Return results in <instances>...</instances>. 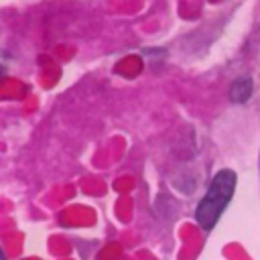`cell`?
<instances>
[{"instance_id": "obj_1", "label": "cell", "mask_w": 260, "mask_h": 260, "mask_svg": "<svg viewBox=\"0 0 260 260\" xmlns=\"http://www.w3.org/2000/svg\"><path fill=\"white\" fill-rule=\"evenodd\" d=\"M234 191H236V173L232 169H221L211 179V185L207 193L203 195V199L199 201L197 211H195V219L205 232L213 230L225 205L232 201Z\"/></svg>"}, {"instance_id": "obj_2", "label": "cell", "mask_w": 260, "mask_h": 260, "mask_svg": "<svg viewBox=\"0 0 260 260\" xmlns=\"http://www.w3.org/2000/svg\"><path fill=\"white\" fill-rule=\"evenodd\" d=\"M252 89H254V83L250 77H238V79H234V83L230 87V100L234 104H244L250 100Z\"/></svg>"}, {"instance_id": "obj_3", "label": "cell", "mask_w": 260, "mask_h": 260, "mask_svg": "<svg viewBox=\"0 0 260 260\" xmlns=\"http://www.w3.org/2000/svg\"><path fill=\"white\" fill-rule=\"evenodd\" d=\"M0 260H6V256H4V252H2V248H0Z\"/></svg>"}]
</instances>
